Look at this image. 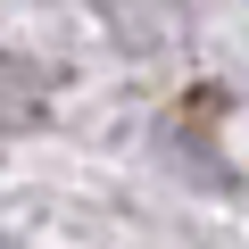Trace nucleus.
<instances>
[{"label": "nucleus", "instance_id": "1", "mask_svg": "<svg viewBox=\"0 0 249 249\" xmlns=\"http://www.w3.org/2000/svg\"><path fill=\"white\" fill-rule=\"evenodd\" d=\"M42 116V67L17 58V50H0V133L9 124H34Z\"/></svg>", "mask_w": 249, "mask_h": 249}]
</instances>
